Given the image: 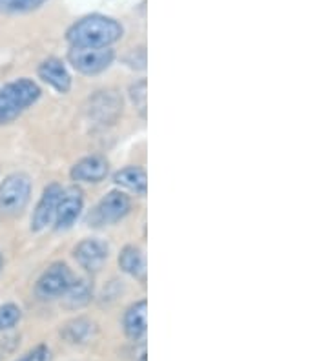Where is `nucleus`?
Masks as SVG:
<instances>
[{
  "instance_id": "f257e3e1",
  "label": "nucleus",
  "mask_w": 328,
  "mask_h": 361,
  "mask_svg": "<svg viewBox=\"0 0 328 361\" xmlns=\"http://www.w3.org/2000/svg\"><path fill=\"white\" fill-rule=\"evenodd\" d=\"M124 30L119 20L106 15H87L68 30V42L71 48H109L121 40Z\"/></svg>"
},
{
  "instance_id": "f03ea898",
  "label": "nucleus",
  "mask_w": 328,
  "mask_h": 361,
  "mask_svg": "<svg viewBox=\"0 0 328 361\" xmlns=\"http://www.w3.org/2000/svg\"><path fill=\"white\" fill-rule=\"evenodd\" d=\"M40 99V88L35 80L17 79L0 88V126L13 123L28 108Z\"/></svg>"
},
{
  "instance_id": "7ed1b4c3",
  "label": "nucleus",
  "mask_w": 328,
  "mask_h": 361,
  "mask_svg": "<svg viewBox=\"0 0 328 361\" xmlns=\"http://www.w3.org/2000/svg\"><path fill=\"white\" fill-rule=\"evenodd\" d=\"M31 199V179L26 173H11L0 183V216H18Z\"/></svg>"
},
{
  "instance_id": "20e7f679",
  "label": "nucleus",
  "mask_w": 328,
  "mask_h": 361,
  "mask_svg": "<svg viewBox=\"0 0 328 361\" xmlns=\"http://www.w3.org/2000/svg\"><path fill=\"white\" fill-rule=\"evenodd\" d=\"M130 210L131 199L121 190H111L90 212L87 223H90V226L115 225L121 219H124L130 214Z\"/></svg>"
},
{
  "instance_id": "39448f33",
  "label": "nucleus",
  "mask_w": 328,
  "mask_h": 361,
  "mask_svg": "<svg viewBox=\"0 0 328 361\" xmlns=\"http://www.w3.org/2000/svg\"><path fill=\"white\" fill-rule=\"evenodd\" d=\"M68 61L83 75H99L114 64L115 51L111 48H71Z\"/></svg>"
},
{
  "instance_id": "423d86ee",
  "label": "nucleus",
  "mask_w": 328,
  "mask_h": 361,
  "mask_svg": "<svg viewBox=\"0 0 328 361\" xmlns=\"http://www.w3.org/2000/svg\"><path fill=\"white\" fill-rule=\"evenodd\" d=\"M75 276L66 263H53L39 278L35 285V294L40 300H57L68 292Z\"/></svg>"
},
{
  "instance_id": "0eeeda50",
  "label": "nucleus",
  "mask_w": 328,
  "mask_h": 361,
  "mask_svg": "<svg viewBox=\"0 0 328 361\" xmlns=\"http://www.w3.org/2000/svg\"><path fill=\"white\" fill-rule=\"evenodd\" d=\"M84 207V195L79 186H68L62 188L61 199H59L57 212H55V228L68 230L73 226V223L79 219L80 212Z\"/></svg>"
},
{
  "instance_id": "6e6552de",
  "label": "nucleus",
  "mask_w": 328,
  "mask_h": 361,
  "mask_svg": "<svg viewBox=\"0 0 328 361\" xmlns=\"http://www.w3.org/2000/svg\"><path fill=\"white\" fill-rule=\"evenodd\" d=\"M61 194L62 186L57 185V183L44 188L39 203L33 210V216H31V230L33 232H42L44 228H48V225H51L53 219H55V212H57Z\"/></svg>"
},
{
  "instance_id": "1a4fd4ad",
  "label": "nucleus",
  "mask_w": 328,
  "mask_h": 361,
  "mask_svg": "<svg viewBox=\"0 0 328 361\" xmlns=\"http://www.w3.org/2000/svg\"><path fill=\"white\" fill-rule=\"evenodd\" d=\"M109 254V248L101 239H83L75 247L73 257L86 272H97L102 269Z\"/></svg>"
},
{
  "instance_id": "9d476101",
  "label": "nucleus",
  "mask_w": 328,
  "mask_h": 361,
  "mask_svg": "<svg viewBox=\"0 0 328 361\" xmlns=\"http://www.w3.org/2000/svg\"><path fill=\"white\" fill-rule=\"evenodd\" d=\"M109 164L102 155H87L73 164L71 168V179L75 183H101L108 177Z\"/></svg>"
},
{
  "instance_id": "9b49d317",
  "label": "nucleus",
  "mask_w": 328,
  "mask_h": 361,
  "mask_svg": "<svg viewBox=\"0 0 328 361\" xmlns=\"http://www.w3.org/2000/svg\"><path fill=\"white\" fill-rule=\"evenodd\" d=\"M39 77L55 92L68 93L71 90V75L64 62L57 57L46 59L39 66Z\"/></svg>"
},
{
  "instance_id": "f8f14e48",
  "label": "nucleus",
  "mask_w": 328,
  "mask_h": 361,
  "mask_svg": "<svg viewBox=\"0 0 328 361\" xmlns=\"http://www.w3.org/2000/svg\"><path fill=\"white\" fill-rule=\"evenodd\" d=\"M146 316H148V303L146 300H140L133 303L130 309L124 312L123 317V326L124 334L131 341H139L146 336L148 332V323H146Z\"/></svg>"
},
{
  "instance_id": "ddd939ff",
  "label": "nucleus",
  "mask_w": 328,
  "mask_h": 361,
  "mask_svg": "<svg viewBox=\"0 0 328 361\" xmlns=\"http://www.w3.org/2000/svg\"><path fill=\"white\" fill-rule=\"evenodd\" d=\"M114 183L135 195H146L148 192V176L140 166H126L115 172Z\"/></svg>"
},
{
  "instance_id": "4468645a",
  "label": "nucleus",
  "mask_w": 328,
  "mask_h": 361,
  "mask_svg": "<svg viewBox=\"0 0 328 361\" xmlns=\"http://www.w3.org/2000/svg\"><path fill=\"white\" fill-rule=\"evenodd\" d=\"M119 267L124 274L131 276L133 279L145 281L146 279V259L145 254L135 245H128L119 254Z\"/></svg>"
},
{
  "instance_id": "2eb2a0df",
  "label": "nucleus",
  "mask_w": 328,
  "mask_h": 361,
  "mask_svg": "<svg viewBox=\"0 0 328 361\" xmlns=\"http://www.w3.org/2000/svg\"><path fill=\"white\" fill-rule=\"evenodd\" d=\"M92 295L93 288L87 279H75L68 292L62 295V300H64L68 309H83L92 301Z\"/></svg>"
},
{
  "instance_id": "dca6fc26",
  "label": "nucleus",
  "mask_w": 328,
  "mask_h": 361,
  "mask_svg": "<svg viewBox=\"0 0 328 361\" xmlns=\"http://www.w3.org/2000/svg\"><path fill=\"white\" fill-rule=\"evenodd\" d=\"M95 332V323L86 319V317H77L71 319L70 323H66L62 329V336H64L70 343H84L92 338Z\"/></svg>"
},
{
  "instance_id": "f3484780",
  "label": "nucleus",
  "mask_w": 328,
  "mask_h": 361,
  "mask_svg": "<svg viewBox=\"0 0 328 361\" xmlns=\"http://www.w3.org/2000/svg\"><path fill=\"white\" fill-rule=\"evenodd\" d=\"M46 2L48 0H0V13H30Z\"/></svg>"
},
{
  "instance_id": "a211bd4d",
  "label": "nucleus",
  "mask_w": 328,
  "mask_h": 361,
  "mask_svg": "<svg viewBox=\"0 0 328 361\" xmlns=\"http://www.w3.org/2000/svg\"><path fill=\"white\" fill-rule=\"evenodd\" d=\"M22 317V310L18 305L15 303H4L0 305V332L13 329Z\"/></svg>"
},
{
  "instance_id": "6ab92c4d",
  "label": "nucleus",
  "mask_w": 328,
  "mask_h": 361,
  "mask_svg": "<svg viewBox=\"0 0 328 361\" xmlns=\"http://www.w3.org/2000/svg\"><path fill=\"white\" fill-rule=\"evenodd\" d=\"M130 97H131V102H133V106L137 108V111L140 114V117L145 119L146 117V79H140L139 82L131 84L130 88Z\"/></svg>"
},
{
  "instance_id": "aec40b11",
  "label": "nucleus",
  "mask_w": 328,
  "mask_h": 361,
  "mask_svg": "<svg viewBox=\"0 0 328 361\" xmlns=\"http://www.w3.org/2000/svg\"><path fill=\"white\" fill-rule=\"evenodd\" d=\"M53 356H51V350H49L46 345H39V347L31 348L30 353H26L22 357H18V360L15 361H51Z\"/></svg>"
},
{
  "instance_id": "412c9836",
  "label": "nucleus",
  "mask_w": 328,
  "mask_h": 361,
  "mask_svg": "<svg viewBox=\"0 0 328 361\" xmlns=\"http://www.w3.org/2000/svg\"><path fill=\"white\" fill-rule=\"evenodd\" d=\"M2 264H4V257H2V252H0V270H2Z\"/></svg>"
},
{
  "instance_id": "4be33fe9",
  "label": "nucleus",
  "mask_w": 328,
  "mask_h": 361,
  "mask_svg": "<svg viewBox=\"0 0 328 361\" xmlns=\"http://www.w3.org/2000/svg\"><path fill=\"white\" fill-rule=\"evenodd\" d=\"M146 360H148V357H146V353L140 354V360L139 361H146Z\"/></svg>"
}]
</instances>
